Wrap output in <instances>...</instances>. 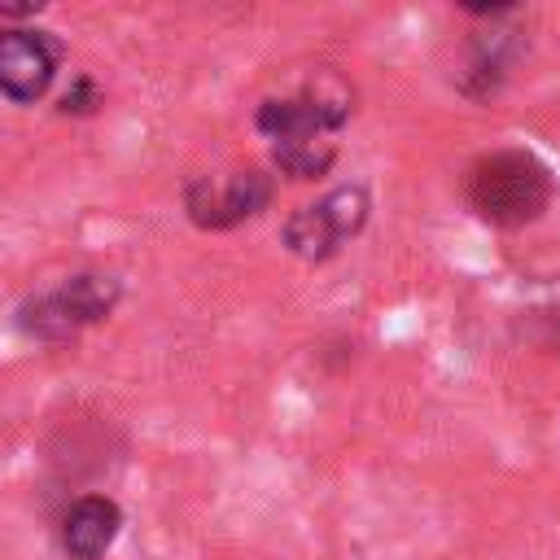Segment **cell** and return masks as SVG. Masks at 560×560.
<instances>
[{"label":"cell","instance_id":"obj_3","mask_svg":"<svg viewBox=\"0 0 560 560\" xmlns=\"http://www.w3.org/2000/svg\"><path fill=\"white\" fill-rule=\"evenodd\" d=\"M114 302H118V280L101 276V271H83L57 289L26 298L18 311V324H22V332H31L39 341H70L88 324L105 319L114 311Z\"/></svg>","mask_w":560,"mask_h":560},{"label":"cell","instance_id":"obj_4","mask_svg":"<svg viewBox=\"0 0 560 560\" xmlns=\"http://www.w3.org/2000/svg\"><path fill=\"white\" fill-rule=\"evenodd\" d=\"M363 223H368V192L359 184H346V188H332L319 201L293 210L284 219V245L306 262H324L350 236H359Z\"/></svg>","mask_w":560,"mask_h":560},{"label":"cell","instance_id":"obj_8","mask_svg":"<svg viewBox=\"0 0 560 560\" xmlns=\"http://www.w3.org/2000/svg\"><path fill=\"white\" fill-rule=\"evenodd\" d=\"M96 101H101L96 83H92V79H79V83H74V92H66V96H61V114H92V109H96Z\"/></svg>","mask_w":560,"mask_h":560},{"label":"cell","instance_id":"obj_5","mask_svg":"<svg viewBox=\"0 0 560 560\" xmlns=\"http://www.w3.org/2000/svg\"><path fill=\"white\" fill-rule=\"evenodd\" d=\"M267 201H271V179L262 171H232V175H219V179L201 175L184 192L188 219L197 228H210V232H223V228H236V223L254 219Z\"/></svg>","mask_w":560,"mask_h":560},{"label":"cell","instance_id":"obj_2","mask_svg":"<svg viewBox=\"0 0 560 560\" xmlns=\"http://www.w3.org/2000/svg\"><path fill=\"white\" fill-rule=\"evenodd\" d=\"M551 201L547 166L525 149H499L472 162L468 171V206L494 228L534 223Z\"/></svg>","mask_w":560,"mask_h":560},{"label":"cell","instance_id":"obj_6","mask_svg":"<svg viewBox=\"0 0 560 560\" xmlns=\"http://www.w3.org/2000/svg\"><path fill=\"white\" fill-rule=\"evenodd\" d=\"M57 39L44 31H9L0 39V88L9 101L31 105L48 92L52 74H57Z\"/></svg>","mask_w":560,"mask_h":560},{"label":"cell","instance_id":"obj_7","mask_svg":"<svg viewBox=\"0 0 560 560\" xmlns=\"http://www.w3.org/2000/svg\"><path fill=\"white\" fill-rule=\"evenodd\" d=\"M122 512L105 494H83L61 521V547L70 560H101L118 538Z\"/></svg>","mask_w":560,"mask_h":560},{"label":"cell","instance_id":"obj_1","mask_svg":"<svg viewBox=\"0 0 560 560\" xmlns=\"http://www.w3.org/2000/svg\"><path fill=\"white\" fill-rule=\"evenodd\" d=\"M350 118V92L337 83H311L298 96L262 101L258 131L271 140L276 166L293 179H315L337 158V131Z\"/></svg>","mask_w":560,"mask_h":560}]
</instances>
